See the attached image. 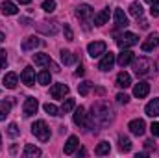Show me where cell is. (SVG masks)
Returning a JSON list of instances; mask_svg holds the SVG:
<instances>
[{
  "label": "cell",
  "mask_w": 159,
  "mask_h": 158,
  "mask_svg": "<svg viewBox=\"0 0 159 158\" xmlns=\"http://www.w3.org/2000/svg\"><path fill=\"white\" fill-rule=\"evenodd\" d=\"M113 108L104 102V101H98L91 106V114H89V125L91 126H98V128H104L107 126L111 121H113Z\"/></svg>",
  "instance_id": "1"
},
{
  "label": "cell",
  "mask_w": 159,
  "mask_h": 158,
  "mask_svg": "<svg viewBox=\"0 0 159 158\" xmlns=\"http://www.w3.org/2000/svg\"><path fill=\"white\" fill-rule=\"evenodd\" d=\"M32 134L39 140V141H48L50 140V128H48V125L39 119V121H35L34 125H32Z\"/></svg>",
  "instance_id": "2"
},
{
  "label": "cell",
  "mask_w": 159,
  "mask_h": 158,
  "mask_svg": "<svg viewBox=\"0 0 159 158\" xmlns=\"http://www.w3.org/2000/svg\"><path fill=\"white\" fill-rule=\"evenodd\" d=\"M133 69H135V75L137 77H146L152 69V62L148 58H139L135 63H133Z\"/></svg>",
  "instance_id": "3"
},
{
  "label": "cell",
  "mask_w": 159,
  "mask_h": 158,
  "mask_svg": "<svg viewBox=\"0 0 159 158\" xmlns=\"http://www.w3.org/2000/svg\"><path fill=\"white\" fill-rule=\"evenodd\" d=\"M137 43H139V37H137L135 34H131V32H124L119 39H117V45H119L122 50H124V48H129V47H133V45H137Z\"/></svg>",
  "instance_id": "4"
},
{
  "label": "cell",
  "mask_w": 159,
  "mask_h": 158,
  "mask_svg": "<svg viewBox=\"0 0 159 158\" xmlns=\"http://www.w3.org/2000/svg\"><path fill=\"white\" fill-rule=\"evenodd\" d=\"M106 43L104 41H93V43H89V47H87V52H89V56L91 58H98V56H102L104 52H106Z\"/></svg>",
  "instance_id": "5"
},
{
  "label": "cell",
  "mask_w": 159,
  "mask_h": 158,
  "mask_svg": "<svg viewBox=\"0 0 159 158\" xmlns=\"http://www.w3.org/2000/svg\"><path fill=\"white\" fill-rule=\"evenodd\" d=\"M34 63L39 65V67H52L54 71H59L57 65L52 62V58L48 54H34Z\"/></svg>",
  "instance_id": "6"
},
{
  "label": "cell",
  "mask_w": 159,
  "mask_h": 158,
  "mask_svg": "<svg viewBox=\"0 0 159 158\" xmlns=\"http://www.w3.org/2000/svg\"><path fill=\"white\" fill-rule=\"evenodd\" d=\"M72 119H74V123H76L78 126H83V128H89V126H91L89 121H87V114H85V108H83V106H80V108L74 110Z\"/></svg>",
  "instance_id": "7"
},
{
  "label": "cell",
  "mask_w": 159,
  "mask_h": 158,
  "mask_svg": "<svg viewBox=\"0 0 159 158\" xmlns=\"http://www.w3.org/2000/svg\"><path fill=\"white\" fill-rule=\"evenodd\" d=\"M76 17H78L80 21H83V22H89L91 19H93V7L89 6V4H81L76 7Z\"/></svg>",
  "instance_id": "8"
},
{
  "label": "cell",
  "mask_w": 159,
  "mask_h": 158,
  "mask_svg": "<svg viewBox=\"0 0 159 158\" xmlns=\"http://www.w3.org/2000/svg\"><path fill=\"white\" fill-rule=\"evenodd\" d=\"M157 45H159V34H150L146 39L143 41L141 48H143V52H150V50H154Z\"/></svg>",
  "instance_id": "9"
},
{
  "label": "cell",
  "mask_w": 159,
  "mask_h": 158,
  "mask_svg": "<svg viewBox=\"0 0 159 158\" xmlns=\"http://www.w3.org/2000/svg\"><path fill=\"white\" fill-rule=\"evenodd\" d=\"M113 63H115V54L113 52H104V58L98 65L100 71H111L113 69Z\"/></svg>",
  "instance_id": "10"
},
{
  "label": "cell",
  "mask_w": 159,
  "mask_h": 158,
  "mask_svg": "<svg viewBox=\"0 0 159 158\" xmlns=\"http://www.w3.org/2000/svg\"><path fill=\"white\" fill-rule=\"evenodd\" d=\"M37 108H39V102H37L35 97H28V99L24 101V116H26V117L34 116V114L37 112Z\"/></svg>",
  "instance_id": "11"
},
{
  "label": "cell",
  "mask_w": 159,
  "mask_h": 158,
  "mask_svg": "<svg viewBox=\"0 0 159 158\" xmlns=\"http://www.w3.org/2000/svg\"><path fill=\"white\" fill-rule=\"evenodd\" d=\"M128 128H129V132H131V134H135V136H143V134H144L146 125H144V121H143V119H133V121H129Z\"/></svg>",
  "instance_id": "12"
},
{
  "label": "cell",
  "mask_w": 159,
  "mask_h": 158,
  "mask_svg": "<svg viewBox=\"0 0 159 158\" xmlns=\"http://www.w3.org/2000/svg\"><path fill=\"white\" fill-rule=\"evenodd\" d=\"M37 30L43 32V34H46V36H54V34H57V22H48V21H43L37 24Z\"/></svg>",
  "instance_id": "13"
},
{
  "label": "cell",
  "mask_w": 159,
  "mask_h": 158,
  "mask_svg": "<svg viewBox=\"0 0 159 158\" xmlns=\"http://www.w3.org/2000/svg\"><path fill=\"white\" fill-rule=\"evenodd\" d=\"M67 93H69V86H65V84H54L50 87V95L54 99H65Z\"/></svg>",
  "instance_id": "14"
},
{
  "label": "cell",
  "mask_w": 159,
  "mask_h": 158,
  "mask_svg": "<svg viewBox=\"0 0 159 158\" xmlns=\"http://www.w3.org/2000/svg\"><path fill=\"white\" fill-rule=\"evenodd\" d=\"M113 17H115V26H117V28H126V26L129 24V21H128V17H126L124 9H120V7L115 9Z\"/></svg>",
  "instance_id": "15"
},
{
  "label": "cell",
  "mask_w": 159,
  "mask_h": 158,
  "mask_svg": "<svg viewBox=\"0 0 159 158\" xmlns=\"http://www.w3.org/2000/svg\"><path fill=\"white\" fill-rule=\"evenodd\" d=\"M148 93H150V84H148V82H139V84H135L133 95H135L137 99H144Z\"/></svg>",
  "instance_id": "16"
},
{
  "label": "cell",
  "mask_w": 159,
  "mask_h": 158,
  "mask_svg": "<svg viewBox=\"0 0 159 158\" xmlns=\"http://www.w3.org/2000/svg\"><path fill=\"white\" fill-rule=\"evenodd\" d=\"M133 58H135V54H133L131 50L124 48V50L119 54V58H117V63H119L120 67H126V65H129V63L133 62Z\"/></svg>",
  "instance_id": "17"
},
{
  "label": "cell",
  "mask_w": 159,
  "mask_h": 158,
  "mask_svg": "<svg viewBox=\"0 0 159 158\" xmlns=\"http://www.w3.org/2000/svg\"><path fill=\"white\" fill-rule=\"evenodd\" d=\"M20 80H22V84H26V86H34V82H35V73H34V69H32V67H24V71H22V75H20Z\"/></svg>",
  "instance_id": "18"
},
{
  "label": "cell",
  "mask_w": 159,
  "mask_h": 158,
  "mask_svg": "<svg viewBox=\"0 0 159 158\" xmlns=\"http://www.w3.org/2000/svg\"><path fill=\"white\" fill-rule=\"evenodd\" d=\"M80 147V141H78V138L76 136H70L69 140H67V143H65V155H74L76 153V149Z\"/></svg>",
  "instance_id": "19"
},
{
  "label": "cell",
  "mask_w": 159,
  "mask_h": 158,
  "mask_svg": "<svg viewBox=\"0 0 159 158\" xmlns=\"http://www.w3.org/2000/svg\"><path fill=\"white\" fill-rule=\"evenodd\" d=\"M144 112H146V116H150V117H159V99L150 101V102L146 104Z\"/></svg>",
  "instance_id": "20"
},
{
  "label": "cell",
  "mask_w": 159,
  "mask_h": 158,
  "mask_svg": "<svg viewBox=\"0 0 159 158\" xmlns=\"http://www.w3.org/2000/svg\"><path fill=\"white\" fill-rule=\"evenodd\" d=\"M41 41L35 37V36H30V37H26V39L22 41V50L24 52H30V50H34L35 47H39Z\"/></svg>",
  "instance_id": "21"
},
{
  "label": "cell",
  "mask_w": 159,
  "mask_h": 158,
  "mask_svg": "<svg viewBox=\"0 0 159 158\" xmlns=\"http://www.w3.org/2000/svg\"><path fill=\"white\" fill-rule=\"evenodd\" d=\"M107 21H109V7L107 9H102L98 15H94V24L96 26H104Z\"/></svg>",
  "instance_id": "22"
},
{
  "label": "cell",
  "mask_w": 159,
  "mask_h": 158,
  "mask_svg": "<svg viewBox=\"0 0 159 158\" xmlns=\"http://www.w3.org/2000/svg\"><path fill=\"white\" fill-rule=\"evenodd\" d=\"M17 82H19V77H17L15 73H7V75L4 77V86H6L7 89H15V87H17Z\"/></svg>",
  "instance_id": "23"
},
{
  "label": "cell",
  "mask_w": 159,
  "mask_h": 158,
  "mask_svg": "<svg viewBox=\"0 0 159 158\" xmlns=\"http://www.w3.org/2000/svg\"><path fill=\"white\" fill-rule=\"evenodd\" d=\"M117 86H119V87H124V89L129 87V86H131V77H129L128 73H124V71L119 73V77H117Z\"/></svg>",
  "instance_id": "24"
},
{
  "label": "cell",
  "mask_w": 159,
  "mask_h": 158,
  "mask_svg": "<svg viewBox=\"0 0 159 158\" xmlns=\"http://www.w3.org/2000/svg\"><path fill=\"white\" fill-rule=\"evenodd\" d=\"M17 11H19V7H17V4H13V2H2V13L4 15H17Z\"/></svg>",
  "instance_id": "25"
},
{
  "label": "cell",
  "mask_w": 159,
  "mask_h": 158,
  "mask_svg": "<svg viewBox=\"0 0 159 158\" xmlns=\"http://www.w3.org/2000/svg\"><path fill=\"white\" fill-rule=\"evenodd\" d=\"M119 149L122 153H129L131 151V140L128 136H119Z\"/></svg>",
  "instance_id": "26"
},
{
  "label": "cell",
  "mask_w": 159,
  "mask_h": 158,
  "mask_svg": "<svg viewBox=\"0 0 159 158\" xmlns=\"http://www.w3.org/2000/svg\"><path fill=\"white\" fill-rule=\"evenodd\" d=\"M24 156L26 158H35V156H41V149L39 147H35V145H26L24 147Z\"/></svg>",
  "instance_id": "27"
},
{
  "label": "cell",
  "mask_w": 159,
  "mask_h": 158,
  "mask_svg": "<svg viewBox=\"0 0 159 158\" xmlns=\"http://www.w3.org/2000/svg\"><path fill=\"white\" fill-rule=\"evenodd\" d=\"M109 151H111V145H109L107 141H100V143H98V147L94 149V153H96L98 156H104V155H109Z\"/></svg>",
  "instance_id": "28"
},
{
  "label": "cell",
  "mask_w": 159,
  "mask_h": 158,
  "mask_svg": "<svg viewBox=\"0 0 159 158\" xmlns=\"http://www.w3.org/2000/svg\"><path fill=\"white\" fill-rule=\"evenodd\" d=\"M61 62H63L65 65H72V63L76 62V58H74L72 52H69V50H61Z\"/></svg>",
  "instance_id": "29"
},
{
  "label": "cell",
  "mask_w": 159,
  "mask_h": 158,
  "mask_svg": "<svg viewBox=\"0 0 159 158\" xmlns=\"http://www.w3.org/2000/svg\"><path fill=\"white\" fill-rule=\"evenodd\" d=\"M129 13H131L133 17H137V19H139V17L143 15V6H141L139 2H133V4L129 6Z\"/></svg>",
  "instance_id": "30"
},
{
  "label": "cell",
  "mask_w": 159,
  "mask_h": 158,
  "mask_svg": "<svg viewBox=\"0 0 159 158\" xmlns=\"http://www.w3.org/2000/svg\"><path fill=\"white\" fill-rule=\"evenodd\" d=\"M74 106H76L74 99H67V101L63 102V106H61V114H69L70 110H74Z\"/></svg>",
  "instance_id": "31"
},
{
  "label": "cell",
  "mask_w": 159,
  "mask_h": 158,
  "mask_svg": "<svg viewBox=\"0 0 159 158\" xmlns=\"http://www.w3.org/2000/svg\"><path fill=\"white\" fill-rule=\"evenodd\" d=\"M91 87H93V84L91 82H81L78 86V91L81 97H85V95H89V91H91Z\"/></svg>",
  "instance_id": "32"
},
{
  "label": "cell",
  "mask_w": 159,
  "mask_h": 158,
  "mask_svg": "<svg viewBox=\"0 0 159 158\" xmlns=\"http://www.w3.org/2000/svg\"><path fill=\"white\" fill-rule=\"evenodd\" d=\"M9 102H6V101H2L0 102V121H4V119L7 117V114H9Z\"/></svg>",
  "instance_id": "33"
},
{
  "label": "cell",
  "mask_w": 159,
  "mask_h": 158,
  "mask_svg": "<svg viewBox=\"0 0 159 158\" xmlns=\"http://www.w3.org/2000/svg\"><path fill=\"white\" fill-rule=\"evenodd\" d=\"M44 112H46L48 116H61V114H59V108H57L56 104H50V102L44 104Z\"/></svg>",
  "instance_id": "34"
},
{
  "label": "cell",
  "mask_w": 159,
  "mask_h": 158,
  "mask_svg": "<svg viewBox=\"0 0 159 158\" xmlns=\"http://www.w3.org/2000/svg\"><path fill=\"white\" fill-rule=\"evenodd\" d=\"M37 80H39V84H43V86L50 84V73L48 71H41L39 75H37Z\"/></svg>",
  "instance_id": "35"
},
{
  "label": "cell",
  "mask_w": 159,
  "mask_h": 158,
  "mask_svg": "<svg viewBox=\"0 0 159 158\" xmlns=\"http://www.w3.org/2000/svg\"><path fill=\"white\" fill-rule=\"evenodd\" d=\"M43 9H44L46 13H52V11L56 9V2H54V0H44V2H43Z\"/></svg>",
  "instance_id": "36"
},
{
  "label": "cell",
  "mask_w": 159,
  "mask_h": 158,
  "mask_svg": "<svg viewBox=\"0 0 159 158\" xmlns=\"http://www.w3.org/2000/svg\"><path fill=\"white\" fill-rule=\"evenodd\" d=\"M7 134H9L11 138H17V136H19V126H17V123H9V126H7Z\"/></svg>",
  "instance_id": "37"
},
{
  "label": "cell",
  "mask_w": 159,
  "mask_h": 158,
  "mask_svg": "<svg viewBox=\"0 0 159 158\" xmlns=\"http://www.w3.org/2000/svg\"><path fill=\"white\" fill-rule=\"evenodd\" d=\"M150 13H152V17H159V0H156V2H152Z\"/></svg>",
  "instance_id": "38"
},
{
  "label": "cell",
  "mask_w": 159,
  "mask_h": 158,
  "mask_svg": "<svg viewBox=\"0 0 159 158\" xmlns=\"http://www.w3.org/2000/svg\"><path fill=\"white\" fill-rule=\"evenodd\" d=\"M63 32H65V37L69 41H72L74 39V34H72V28L69 26V24H65V28H63Z\"/></svg>",
  "instance_id": "39"
},
{
  "label": "cell",
  "mask_w": 159,
  "mask_h": 158,
  "mask_svg": "<svg viewBox=\"0 0 159 158\" xmlns=\"http://www.w3.org/2000/svg\"><path fill=\"white\" fill-rule=\"evenodd\" d=\"M128 101H129V97H128L126 93H119V95H117V102H119V104H128Z\"/></svg>",
  "instance_id": "40"
},
{
  "label": "cell",
  "mask_w": 159,
  "mask_h": 158,
  "mask_svg": "<svg viewBox=\"0 0 159 158\" xmlns=\"http://www.w3.org/2000/svg\"><path fill=\"white\" fill-rule=\"evenodd\" d=\"M6 63H7V54H6V50L0 48V69L6 67Z\"/></svg>",
  "instance_id": "41"
},
{
  "label": "cell",
  "mask_w": 159,
  "mask_h": 158,
  "mask_svg": "<svg viewBox=\"0 0 159 158\" xmlns=\"http://www.w3.org/2000/svg\"><path fill=\"white\" fill-rule=\"evenodd\" d=\"M144 149H146L148 153H150L152 149H156V143H154V140H146V141H144Z\"/></svg>",
  "instance_id": "42"
},
{
  "label": "cell",
  "mask_w": 159,
  "mask_h": 158,
  "mask_svg": "<svg viewBox=\"0 0 159 158\" xmlns=\"http://www.w3.org/2000/svg\"><path fill=\"white\" fill-rule=\"evenodd\" d=\"M150 130H152V136H159V123H152V126H150Z\"/></svg>",
  "instance_id": "43"
},
{
  "label": "cell",
  "mask_w": 159,
  "mask_h": 158,
  "mask_svg": "<svg viewBox=\"0 0 159 158\" xmlns=\"http://www.w3.org/2000/svg\"><path fill=\"white\" fill-rule=\"evenodd\" d=\"M83 73H85V71H83V67H81V65H80L78 69H76V77H81V75H83Z\"/></svg>",
  "instance_id": "44"
},
{
  "label": "cell",
  "mask_w": 159,
  "mask_h": 158,
  "mask_svg": "<svg viewBox=\"0 0 159 158\" xmlns=\"http://www.w3.org/2000/svg\"><path fill=\"white\" fill-rule=\"evenodd\" d=\"M78 156H87V151H85V149H80V151H78Z\"/></svg>",
  "instance_id": "45"
},
{
  "label": "cell",
  "mask_w": 159,
  "mask_h": 158,
  "mask_svg": "<svg viewBox=\"0 0 159 158\" xmlns=\"http://www.w3.org/2000/svg\"><path fill=\"white\" fill-rule=\"evenodd\" d=\"M19 2H20V4H30L32 0H19Z\"/></svg>",
  "instance_id": "46"
},
{
  "label": "cell",
  "mask_w": 159,
  "mask_h": 158,
  "mask_svg": "<svg viewBox=\"0 0 159 158\" xmlns=\"http://www.w3.org/2000/svg\"><path fill=\"white\" fill-rule=\"evenodd\" d=\"M6 39V36H4V34H2V32H0V43H2V41Z\"/></svg>",
  "instance_id": "47"
},
{
  "label": "cell",
  "mask_w": 159,
  "mask_h": 158,
  "mask_svg": "<svg viewBox=\"0 0 159 158\" xmlns=\"http://www.w3.org/2000/svg\"><path fill=\"white\" fill-rule=\"evenodd\" d=\"M146 2H148V4H152V2H156V0H146Z\"/></svg>",
  "instance_id": "48"
},
{
  "label": "cell",
  "mask_w": 159,
  "mask_h": 158,
  "mask_svg": "<svg viewBox=\"0 0 159 158\" xmlns=\"http://www.w3.org/2000/svg\"><path fill=\"white\" fill-rule=\"evenodd\" d=\"M0 145H2V136H0Z\"/></svg>",
  "instance_id": "49"
},
{
  "label": "cell",
  "mask_w": 159,
  "mask_h": 158,
  "mask_svg": "<svg viewBox=\"0 0 159 158\" xmlns=\"http://www.w3.org/2000/svg\"><path fill=\"white\" fill-rule=\"evenodd\" d=\"M157 65H159V63H157Z\"/></svg>",
  "instance_id": "50"
}]
</instances>
